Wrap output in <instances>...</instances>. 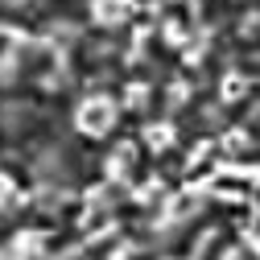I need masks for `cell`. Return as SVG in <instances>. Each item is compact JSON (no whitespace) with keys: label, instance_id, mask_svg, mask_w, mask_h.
I'll list each match as a JSON object with an SVG mask.
<instances>
[{"label":"cell","instance_id":"cell-1","mask_svg":"<svg viewBox=\"0 0 260 260\" xmlns=\"http://www.w3.org/2000/svg\"><path fill=\"white\" fill-rule=\"evenodd\" d=\"M112 120H116V112H112L108 100H87V104L79 108V128L91 133V137H104L108 128H112Z\"/></svg>","mask_w":260,"mask_h":260},{"label":"cell","instance_id":"cell-2","mask_svg":"<svg viewBox=\"0 0 260 260\" xmlns=\"http://www.w3.org/2000/svg\"><path fill=\"white\" fill-rule=\"evenodd\" d=\"M211 190L227 194V199H252V194H256V178L236 174V170H223V174H215V178H211Z\"/></svg>","mask_w":260,"mask_h":260},{"label":"cell","instance_id":"cell-3","mask_svg":"<svg viewBox=\"0 0 260 260\" xmlns=\"http://www.w3.org/2000/svg\"><path fill=\"white\" fill-rule=\"evenodd\" d=\"M166 17H170V29H174V34H190L194 17H190V5H186V0H170V5H166Z\"/></svg>","mask_w":260,"mask_h":260},{"label":"cell","instance_id":"cell-4","mask_svg":"<svg viewBox=\"0 0 260 260\" xmlns=\"http://www.w3.org/2000/svg\"><path fill=\"white\" fill-rule=\"evenodd\" d=\"M17 54H21V38L13 34V29H5V25H0V71H5V67H13V62H17Z\"/></svg>","mask_w":260,"mask_h":260},{"label":"cell","instance_id":"cell-5","mask_svg":"<svg viewBox=\"0 0 260 260\" xmlns=\"http://www.w3.org/2000/svg\"><path fill=\"white\" fill-rule=\"evenodd\" d=\"M100 13H104V21H124L133 9H128V0H104V5H100Z\"/></svg>","mask_w":260,"mask_h":260},{"label":"cell","instance_id":"cell-6","mask_svg":"<svg viewBox=\"0 0 260 260\" xmlns=\"http://www.w3.org/2000/svg\"><path fill=\"white\" fill-rule=\"evenodd\" d=\"M244 42H248V50H252V54H260V21H248Z\"/></svg>","mask_w":260,"mask_h":260},{"label":"cell","instance_id":"cell-7","mask_svg":"<svg viewBox=\"0 0 260 260\" xmlns=\"http://www.w3.org/2000/svg\"><path fill=\"white\" fill-rule=\"evenodd\" d=\"M190 211H194V194H182V199L174 203V215H182V219H186Z\"/></svg>","mask_w":260,"mask_h":260},{"label":"cell","instance_id":"cell-8","mask_svg":"<svg viewBox=\"0 0 260 260\" xmlns=\"http://www.w3.org/2000/svg\"><path fill=\"white\" fill-rule=\"evenodd\" d=\"M5 199H9V182L0 178V207H5Z\"/></svg>","mask_w":260,"mask_h":260},{"label":"cell","instance_id":"cell-9","mask_svg":"<svg viewBox=\"0 0 260 260\" xmlns=\"http://www.w3.org/2000/svg\"><path fill=\"white\" fill-rule=\"evenodd\" d=\"M252 240L260 244V215H256V223H252Z\"/></svg>","mask_w":260,"mask_h":260},{"label":"cell","instance_id":"cell-10","mask_svg":"<svg viewBox=\"0 0 260 260\" xmlns=\"http://www.w3.org/2000/svg\"><path fill=\"white\" fill-rule=\"evenodd\" d=\"M0 260H9V256H0Z\"/></svg>","mask_w":260,"mask_h":260}]
</instances>
